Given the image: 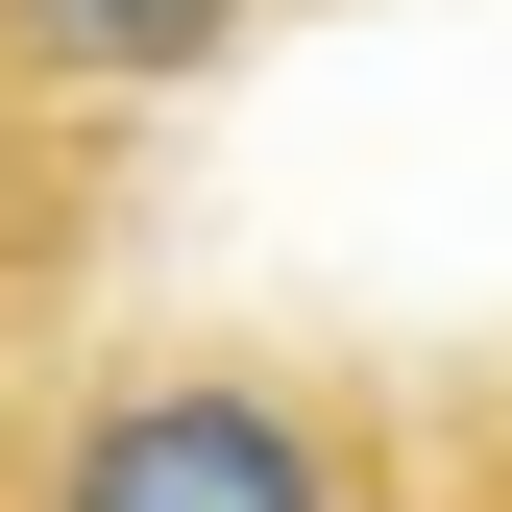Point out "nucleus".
<instances>
[{"label":"nucleus","instance_id":"f257e3e1","mask_svg":"<svg viewBox=\"0 0 512 512\" xmlns=\"http://www.w3.org/2000/svg\"><path fill=\"white\" fill-rule=\"evenodd\" d=\"M0 512H415V439L317 366H98L0 439Z\"/></svg>","mask_w":512,"mask_h":512},{"label":"nucleus","instance_id":"f03ea898","mask_svg":"<svg viewBox=\"0 0 512 512\" xmlns=\"http://www.w3.org/2000/svg\"><path fill=\"white\" fill-rule=\"evenodd\" d=\"M244 25H269V0H0V74L98 122V98H196Z\"/></svg>","mask_w":512,"mask_h":512},{"label":"nucleus","instance_id":"7ed1b4c3","mask_svg":"<svg viewBox=\"0 0 512 512\" xmlns=\"http://www.w3.org/2000/svg\"><path fill=\"white\" fill-rule=\"evenodd\" d=\"M74 269H98V147H74V98L0 74V366L74 317Z\"/></svg>","mask_w":512,"mask_h":512},{"label":"nucleus","instance_id":"20e7f679","mask_svg":"<svg viewBox=\"0 0 512 512\" xmlns=\"http://www.w3.org/2000/svg\"><path fill=\"white\" fill-rule=\"evenodd\" d=\"M488 512H512V488H488Z\"/></svg>","mask_w":512,"mask_h":512}]
</instances>
